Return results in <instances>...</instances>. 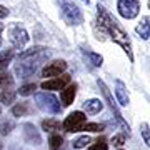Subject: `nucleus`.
<instances>
[{
	"label": "nucleus",
	"mask_w": 150,
	"mask_h": 150,
	"mask_svg": "<svg viewBox=\"0 0 150 150\" xmlns=\"http://www.w3.org/2000/svg\"><path fill=\"white\" fill-rule=\"evenodd\" d=\"M82 2H85L87 5H88V4H90V0H82Z\"/></svg>",
	"instance_id": "2f4dec72"
},
{
	"label": "nucleus",
	"mask_w": 150,
	"mask_h": 150,
	"mask_svg": "<svg viewBox=\"0 0 150 150\" xmlns=\"http://www.w3.org/2000/svg\"><path fill=\"white\" fill-rule=\"evenodd\" d=\"M70 83V75L69 74H62L60 77H55V79H50V80H45L40 83L43 90H62Z\"/></svg>",
	"instance_id": "9d476101"
},
{
	"label": "nucleus",
	"mask_w": 150,
	"mask_h": 150,
	"mask_svg": "<svg viewBox=\"0 0 150 150\" xmlns=\"http://www.w3.org/2000/svg\"><path fill=\"white\" fill-rule=\"evenodd\" d=\"M97 85L100 87V90H102L103 97H105V100H107V103L110 105V110H112L113 115H115V120H117V122L122 125V129H123V130H127V135H130V127H129V123L125 122V118L122 117V113H120V110H118V107H117V102L113 100V97H112V93H110V90H108V87L105 85V82L98 79V80H97Z\"/></svg>",
	"instance_id": "39448f33"
},
{
	"label": "nucleus",
	"mask_w": 150,
	"mask_h": 150,
	"mask_svg": "<svg viewBox=\"0 0 150 150\" xmlns=\"http://www.w3.org/2000/svg\"><path fill=\"white\" fill-rule=\"evenodd\" d=\"M17 93L10 88H0V103H5V105H10V103L15 102Z\"/></svg>",
	"instance_id": "a211bd4d"
},
{
	"label": "nucleus",
	"mask_w": 150,
	"mask_h": 150,
	"mask_svg": "<svg viewBox=\"0 0 150 150\" xmlns=\"http://www.w3.org/2000/svg\"><path fill=\"white\" fill-rule=\"evenodd\" d=\"M85 123H87V115L82 112V110H75V112H72L69 117L64 120L62 129H64L65 132H69V134H75V132L83 130Z\"/></svg>",
	"instance_id": "423d86ee"
},
{
	"label": "nucleus",
	"mask_w": 150,
	"mask_h": 150,
	"mask_svg": "<svg viewBox=\"0 0 150 150\" xmlns=\"http://www.w3.org/2000/svg\"><path fill=\"white\" fill-rule=\"evenodd\" d=\"M117 12L120 17L132 20L140 13V0H117Z\"/></svg>",
	"instance_id": "0eeeda50"
},
{
	"label": "nucleus",
	"mask_w": 150,
	"mask_h": 150,
	"mask_svg": "<svg viewBox=\"0 0 150 150\" xmlns=\"http://www.w3.org/2000/svg\"><path fill=\"white\" fill-rule=\"evenodd\" d=\"M140 135H142V139L144 142L147 144V147H150V127L149 123H140Z\"/></svg>",
	"instance_id": "bb28decb"
},
{
	"label": "nucleus",
	"mask_w": 150,
	"mask_h": 150,
	"mask_svg": "<svg viewBox=\"0 0 150 150\" xmlns=\"http://www.w3.org/2000/svg\"><path fill=\"white\" fill-rule=\"evenodd\" d=\"M103 108V102L102 100H98V98H88L83 102V113H88V115H95L98 113L100 110Z\"/></svg>",
	"instance_id": "2eb2a0df"
},
{
	"label": "nucleus",
	"mask_w": 150,
	"mask_h": 150,
	"mask_svg": "<svg viewBox=\"0 0 150 150\" xmlns=\"http://www.w3.org/2000/svg\"><path fill=\"white\" fill-rule=\"evenodd\" d=\"M64 145V137L60 134H52L48 137V147L50 150H60Z\"/></svg>",
	"instance_id": "aec40b11"
},
{
	"label": "nucleus",
	"mask_w": 150,
	"mask_h": 150,
	"mask_svg": "<svg viewBox=\"0 0 150 150\" xmlns=\"http://www.w3.org/2000/svg\"><path fill=\"white\" fill-rule=\"evenodd\" d=\"M13 57H15V50L13 48H8V50L0 52V72H5Z\"/></svg>",
	"instance_id": "dca6fc26"
},
{
	"label": "nucleus",
	"mask_w": 150,
	"mask_h": 150,
	"mask_svg": "<svg viewBox=\"0 0 150 150\" xmlns=\"http://www.w3.org/2000/svg\"><path fill=\"white\" fill-rule=\"evenodd\" d=\"M65 69H67V62L65 60H54V62L47 64L42 69V77H52V79L60 77L65 72Z\"/></svg>",
	"instance_id": "9b49d317"
},
{
	"label": "nucleus",
	"mask_w": 150,
	"mask_h": 150,
	"mask_svg": "<svg viewBox=\"0 0 150 150\" xmlns=\"http://www.w3.org/2000/svg\"><path fill=\"white\" fill-rule=\"evenodd\" d=\"M77 88H79L77 83H69L65 88H62V92H60V102H62V107H69V105L74 103L75 97H77Z\"/></svg>",
	"instance_id": "f8f14e48"
},
{
	"label": "nucleus",
	"mask_w": 150,
	"mask_h": 150,
	"mask_svg": "<svg viewBox=\"0 0 150 150\" xmlns=\"http://www.w3.org/2000/svg\"><path fill=\"white\" fill-rule=\"evenodd\" d=\"M60 13L69 25H82L83 23V13L79 8V5H75L74 2H67L64 0L60 5Z\"/></svg>",
	"instance_id": "20e7f679"
},
{
	"label": "nucleus",
	"mask_w": 150,
	"mask_h": 150,
	"mask_svg": "<svg viewBox=\"0 0 150 150\" xmlns=\"http://www.w3.org/2000/svg\"><path fill=\"white\" fill-rule=\"evenodd\" d=\"M125 140H127L125 134H117V135H113V137H112V140H110V142H112L115 147H120L122 144H125Z\"/></svg>",
	"instance_id": "c85d7f7f"
},
{
	"label": "nucleus",
	"mask_w": 150,
	"mask_h": 150,
	"mask_svg": "<svg viewBox=\"0 0 150 150\" xmlns=\"http://www.w3.org/2000/svg\"><path fill=\"white\" fill-rule=\"evenodd\" d=\"M5 17H8V10H7V7L0 4V18H5Z\"/></svg>",
	"instance_id": "c756f323"
},
{
	"label": "nucleus",
	"mask_w": 150,
	"mask_h": 150,
	"mask_svg": "<svg viewBox=\"0 0 150 150\" xmlns=\"http://www.w3.org/2000/svg\"><path fill=\"white\" fill-rule=\"evenodd\" d=\"M88 150H108V144H107V139L105 137H100L97 139L93 144L88 147Z\"/></svg>",
	"instance_id": "393cba45"
},
{
	"label": "nucleus",
	"mask_w": 150,
	"mask_h": 150,
	"mask_svg": "<svg viewBox=\"0 0 150 150\" xmlns=\"http://www.w3.org/2000/svg\"><path fill=\"white\" fill-rule=\"evenodd\" d=\"M8 40L13 45V48H23L28 43L30 37H28V32L23 27H20L18 23H13L10 28H8Z\"/></svg>",
	"instance_id": "6e6552de"
},
{
	"label": "nucleus",
	"mask_w": 150,
	"mask_h": 150,
	"mask_svg": "<svg viewBox=\"0 0 150 150\" xmlns=\"http://www.w3.org/2000/svg\"><path fill=\"white\" fill-rule=\"evenodd\" d=\"M0 150H2V144H0Z\"/></svg>",
	"instance_id": "72a5a7b5"
},
{
	"label": "nucleus",
	"mask_w": 150,
	"mask_h": 150,
	"mask_svg": "<svg viewBox=\"0 0 150 150\" xmlns=\"http://www.w3.org/2000/svg\"><path fill=\"white\" fill-rule=\"evenodd\" d=\"M22 134H23V140L27 142L28 145H40L42 144V135H40V132L37 130V127L33 125V123L27 122L22 125Z\"/></svg>",
	"instance_id": "1a4fd4ad"
},
{
	"label": "nucleus",
	"mask_w": 150,
	"mask_h": 150,
	"mask_svg": "<svg viewBox=\"0 0 150 150\" xmlns=\"http://www.w3.org/2000/svg\"><path fill=\"white\" fill-rule=\"evenodd\" d=\"M105 129V123H98V122H87L83 130L87 132H102Z\"/></svg>",
	"instance_id": "cd10ccee"
},
{
	"label": "nucleus",
	"mask_w": 150,
	"mask_h": 150,
	"mask_svg": "<svg viewBox=\"0 0 150 150\" xmlns=\"http://www.w3.org/2000/svg\"><path fill=\"white\" fill-rule=\"evenodd\" d=\"M30 112H32L30 102L15 103V105H13V108H12V115H13V117H23V115H28Z\"/></svg>",
	"instance_id": "f3484780"
},
{
	"label": "nucleus",
	"mask_w": 150,
	"mask_h": 150,
	"mask_svg": "<svg viewBox=\"0 0 150 150\" xmlns=\"http://www.w3.org/2000/svg\"><path fill=\"white\" fill-rule=\"evenodd\" d=\"M120 150H122V149H120Z\"/></svg>",
	"instance_id": "c9c22d12"
},
{
	"label": "nucleus",
	"mask_w": 150,
	"mask_h": 150,
	"mask_svg": "<svg viewBox=\"0 0 150 150\" xmlns=\"http://www.w3.org/2000/svg\"><path fill=\"white\" fill-rule=\"evenodd\" d=\"M4 28H5V25H4V23H0V33L4 32ZM0 47H2V37H0Z\"/></svg>",
	"instance_id": "7c9ffc66"
},
{
	"label": "nucleus",
	"mask_w": 150,
	"mask_h": 150,
	"mask_svg": "<svg viewBox=\"0 0 150 150\" xmlns=\"http://www.w3.org/2000/svg\"><path fill=\"white\" fill-rule=\"evenodd\" d=\"M149 8H150V0H149Z\"/></svg>",
	"instance_id": "473e14b6"
},
{
	"label": "nucleus",
	"mask_w": 150,
	"mask_h": 150,
	"mask_svg": "<svg viewBox=\"0 0 150 150\" xmlns=\"http://www.w3.org/2000/svg\"><path fill=\"white\" fill-rule=\"evenodd\" d=\"M90 142H92V139L88 135H82L79 139H75L74 142H72V145H74V149H83V147H87V144H90Z\"/></svg>",
	"instance_id": "a878e982"
},
{
	"label": "nucleus",
	"mask_w": 150,
	"mask_h": 150,
	"mask_svg": "<svg viewBox=\"0 0 150 150\" xmlns=\"http://www.w3.org/2000/svg\"><path fill=\"white\" fill-rule=\"evenodd\" d=\"M83 54L88 57V60H90V64L93 65V67H102V64H103V57L100 54H95V52H92V50H83Z\"/></svg>",
	"instance_id": "4be33fe9"
},
{
	"label": "nucleus",
	"mask_w": 150,
	"mask_h": 150,
	"mask_svg": "<svg viewBox=\"0 0 150 150\" xmlns=\"http://www.w3.org/2000/svg\"><path fill=\"white\" fill-rule=\"evenodd\" d=\"M97 27L100 28V32L110 37L113 42L120 45L122 50L127 54L130 62H134V52H132V40L129 37V32L123 30V27L118 23V20L105 8L103 5L98 4L97 7Z\"/></svg>",
	"instance_id": "f257e3e1"
},
{
	"label": "nucleus",
	"mask_w": 150,
	"mask_h": 150,
	"mask_svg": "<svg viewBox=\"0 0 150 150\" xmlns=\"http://www.w3.org/2000/svg\"><path fill=\"white\" fill-rule=\"evenodd\" d=\"M137 35H140L142 40H149L150 38V15H144L140 18V22L135 27Z\"/></svg>",
	"instance_id": "4468645a"
},
{
	"label": "nucleus",
	"mask_w": 150,
	"mask_h": 150,
	"mask_svg": "<svg viewBox=\"0 0 150 150\" xmlns=\"http://www.w3.org/2000/svg\"><path fill=\"white\" fill-rule=\"evenodd\" d=\"M62 123L57 120V118H45L42 122V130L45 132H55V130H60Z\"/></svg>",
	"instance_id": "6ab92c4d"
},
{
	"label": "nucleus",
	"mask_w": 150,
	"mask_h": 150,
	"mask_svg": "<svg viewBox=\"0 0 150 150\" xmlns=\"http://www.w3.org/2000/svg\"><path fill=\"white\" fill-rule=\"evenodd\" d=\"M15 129V122L12 118H2L0 120V135H8Z\"/></svg>",
	"instance_id": "412c9836"
},
{
	"label": "nucleus",
	"mask_w": 150,
	"mask_h": 150,
	"mask_svg": "<svg viewBox=\"0 0 150 150\" xmlns=\"http://www.w3.org/2000/svg\"><path fill=\"white\" fill-rule=\"evenodd\" d=\"M50 57V50L45 47H32L28 50H23L17 57L15 64V74L20 79H28L32 77L42 65V62Z\"/></svg>",
	"instance_id": "f03ea898"
},
{
	"label": "nucleus",
	"mask_w": 150,
	"mask_h": 150,
	"mask_svg": "<svg viewBox=\"0 0 150 150\" xmlns=\"http://www.w3.org/2000/svg\"><path fill=\"white\" fill-rule=\"evenodd\" d=\"M115 97H117V102L122 107H127L130 103L129 98V92H127V85L122 80H115Z\"/></svg>",
	"instance_id": "ddd939ff"
},
{
	"label": "nucleus",
	"mask_w": 150,
	"mask_h": 150,
	"mask_svg": "<svg viewBox=\"0 0 150 150\" xmlns=\"http://www.w3.org/2000/svg\"><path fill=\"white\" fill-rule=\"evenodd\" d=\"M37 90V83H25V85H22L18 88V93L22 97H28V95H33Z\"/></svg>",
	"instance_id": "b1692460"
},
{
	"label": "nucleus",
	"mask_w": 150,
	"mask_h": 150,
	"mask_svg": "<svg viewBox=\"0 0 150 150\" xmlns=\"http://www.w3.org/2000/svg\"><path fill=\"white\" fill-rule=\"evenodd\" d=\"M0 113H2V107H0Z\"/></svg>",
	"instance_id": "f704fd0d"
},
{
	"label": "nucleus",
	"mask_w": 150,
	"mask_h": 150,
	"mask_svg": "<svg viewBox=\"0 0 150 150\" xmlns=\"http://www.w3.org/2000/svg\"><path fill=\"white\" fill-rule=\"evenodd\" d=\"M35 105H37L42 112L52 113V115H59L62 112V105L60 100L54 93L50 92H37L35 93Z\"/></svg>",
	"instance_id": "7ed1b4c3"
},
{
	"label": "nucleus",
	"mask_w": 150,
	"mask_h": 150,
	"mask_svg": "<svg viewBox=\"0 0 150 150\" xmlns=\"http://www.w3.org/2000/svg\"><path fill=\"white\" fill-rule=\"evenodd\" d=\"M13 85V79L7 72H0V88H10Z\"/></svg>",
	"instance_id": "5701e85b"
}]
</instances>
